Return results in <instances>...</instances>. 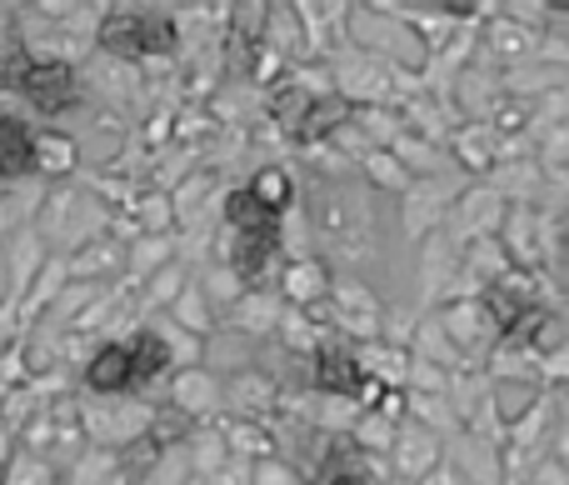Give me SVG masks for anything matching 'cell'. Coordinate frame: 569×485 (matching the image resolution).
<instances>
[{"mask_svg":"<svg viewBox=\"0 0 569 485\" xmlns=\"http://www.w3.org/2000/svg\"><path fill=\"white\" fill-rule=\"evenodd\" d=\"M290 206V180L266 170L256 186H240L226 196V220L236 230V246H230V260H236L240 280H260L270 266V256L280 250V216Z\"/></svg>","mask_w":569,"mask_h":485,"instance_id":"obj_1","label":"cell"},{"mask_svg":"<svg viewBox=\"0 0 569 485\" xmlns=\"http://www.w3.org/2000/svg\"><path fill=\"white\" fill-rule=\"evenodd\" d=\"M170 366V346L166 336H156V330H140L130 346H100L96 356H90V390H100V396H116V390H136L146 386L150 376H160V370Z\"/></svg>","mask_w":569,"mask_h":485,"instance_id":"obj_2","label":"cell"},{"mask_svg":"<svg viewBox=\"0 0 569 485\" xmlns=\"http://www.w3.org/2000/svg\"><path fill=\"white\" fill-rule=\"evenodd\" d=\"M96 40L110 56H170L180 46V30L166 10H110Z\"/></svg>","mask_w":569,"mask_h":485,"instance_id":"obj_3","label":"cell"},{"mask_svg":"<svg viewBox=\"0 0 569 485\" xmlns=\"http://www.w3.org/2000/svg\"><path fill=\"white\" fill-rule=\"evenodd\" d=\"M6 86L20 90V96L30 100L36 110H46V116H60V110L76 106V70L66 66V60H30V56H16L6 70Z\"/></svg>","mask_w":569,"mask_h":485,"instance_id":"obj_4","label":"cell"},{"mask_svg":"<svg viewBox=\"0 0 569 485\" xmlns=\"http://www.w3.org/2000/svg\"><path fill=\"white\" fill-rule=\"evenodd\" d=\"M315 386L330 390V396H360V400L375 396V380L365 376L360 360L340 346H325L320 356H315Z\"/></svg>","mask_w":569,"mask_h":485,"instance_id":"obj_5","label":"cell"},{"mask_svg":"<svg viewBox=\"0 0 569 485\" xmlns=\"http://www.w3.org/2000/svg\"><path fill=\"white\" fill-rule=\"evenodd\" d=\"M36 160H40V150H36L30 126L0 110V176H30Z\"/></svg>","mask_w":569,"mask_h":485,"instance_id":"obj_6","label":"cell"},{"mask_svg":"<svg viewBox=\"0 0 569 485\" xmlns=\"http://www.w3.org/2000/svg\"><path fill=\"white\" fill-rule=\"evenodd\" d=\"M330 485H370V481H360V476H335Z\"/></svg>","mask_w":569,"mask_h":485,"instance_id":"obj_7","label":"cell"}]
</instances>
